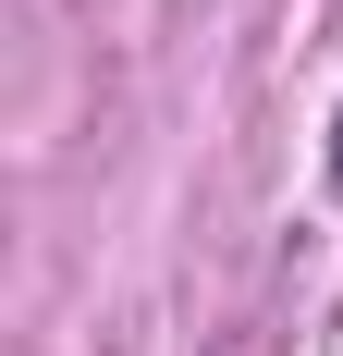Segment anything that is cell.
<instances>
[{"label":"cell","instance_id":"obj_1","mask_svg":"<svg viewBox=\"0 0 343 356\" xmlns=\"http://www.w3.org/2000/svg\"><path fill=\"white\" fill-rule=\"evenodd\" d=\"M331 197H343V111H331Z\"/></svg>","mask_w":343,"mask_h":356}]
</instances>
